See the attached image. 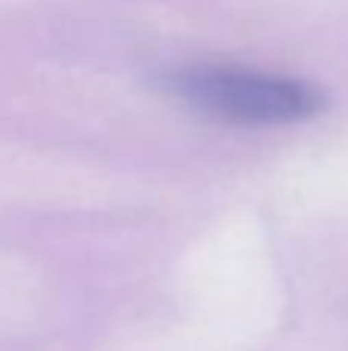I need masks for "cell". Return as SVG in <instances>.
<instances>
[{"label":"cell","instance_id":"cell-1","mask_svg":"<svg viewBox=\"0 0 348 351\" xmlns=\"http://www.w3.org/2000/svg\"><path fill=\"white\" fill-rule=\"evenodd\" d=\"M170 90L195 108L234 123H287L324 108L321 93L302 80L240 68H185L170 77Z\"/></svg>","mask_w":348,"mask_h":351}]
</instances>
